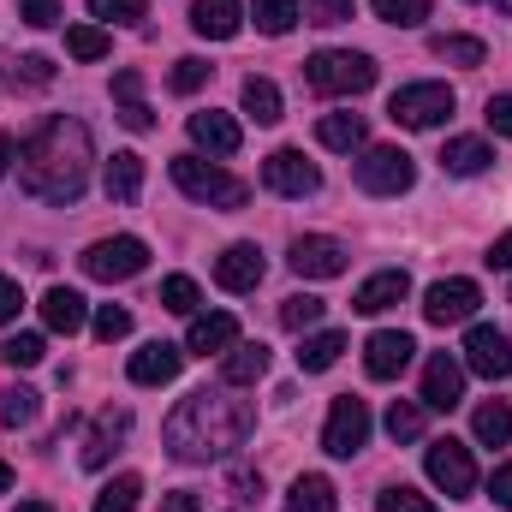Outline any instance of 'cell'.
<instances>
[{
    "mask_svg": "<svg viewBox=\"0 0 512 512\" xmlns=\"http://www.w3.org/2000/svg\"><path fill=\"white\" fill-rule=\"evenodd\" d=\"M453 108H459L453 84H405V90H393L387 120L405 131H435L441 120H453Z\"/></svg>",
    "mask_w": 512,
    "mask_h": 512,
    "instance_id": "8992f818",
    "label": "cell"
},
{
    "mask_svg": "<svg viewBox=\"0 0 512 512\" xmlns=\"http://www.w3.org/2000/svg\"><path fill=\"white\" fill-rule=\"evenodd\" d=\"M477 304H483L477 280H435V286L423 292V322L453 328V322H471V316H477Z\"/></svg>",
    "mask_w": 512,
    "mask_h": 512,
    "instance_id": "8fae6325",
    "label": "cell"
},
{
    "mask_svg": "<svg viewBox=\"0 0 512 512\" xmlns=\"http://www.w3.org/2000/svg\"><path fill=\"white\" fill-rule=\"evenodd\" d=\"M90 12L102 24H143L149 18V0H90Z\"/></svg>",
    "mask_w": 512,
    "mask_h": 512,
    "instance_id": "7bdbcfd3",
    "label": "cell"
},
{
    "mask_svg": "<svg viewBox=\"0 0 512 512\" xmlns=\"http://www.w3.org/2000/svg\"><path fill=\"white\" fill-rule=\"evenodd\" d=\"M352 179H358V191H370V197H399V191L417 185V167H411V155H405L399 143H376V149H358Z\"/></svg>",
    "mask_w": 512,
    "mask_h": 512,
    "instance_id": "5b68a950",
    "label": "cell"
},
{
    "mask_svg": "<svg viewBox=\"0 0 512 512\" xmlns=\"http://www.w3.org/2000/svg\"><path fill=\"white\" fill-rule=\"evenodd\" d=\"M161 512H203V501H197L191 489H173V495L161 501Z\"/></svg>",
    "mask_w": 512,
    "mask_h": 512,
    "instance_id": "9f6ffc18",
    "label": "cell"
},
{
    "mask_svg": "<svg viewBox=\"0 0 512 512\" xmlns=\"http://www.w3.org/2000/svg\"><path fill=\"white\" fill-rule=\"evenodd\" d=\"M191 143H197V149H209V155H239V143H245V131L233 126L227 114H215V108H203V114H191Z\"/></svg>",
    "mask_w": 512,
    "mask_h": 512,
    "instance_id": "7402d4cb",
    "label": "cell"
},
{
    "mask_svg": "<svg viewBox=\"0 0 512 512\" xmlns=\"http://www.w3.org/2000/svg\"><path fill=\"white\" fill-rule=\"evenodd\" d=\"M42 322H48V334H78V328L90 322L84 292H72V286H48V292H42Z\"/></svg>",
    "mask_w": 512,
    "mask_h": 512,
    "instance_id": "44dd1931",
    "label": "cell"
},
{
    "mask_svg": "<svg viewBox=\"0 0 512 512\" xmlns=\"http://www.w3.org/2000/svg\"><path fill=\"white\" fill-rule=\"evenodd\" d=\"M429 54H435V60H447V66L477 72V66L489 60V42H483V36H435V42H429Z\"/></svg>",
    "mask_w": 512,
    "mask_h": 512,
    "instance_id": "f1b7e54d",
    "label": "cell"
},
{
    "mask_svg": "<svg viewBox=\"0 0 512 512\" xmlns=\"http://www.w3.org/2000/svg\"><path fill=\"white\" fill-rule=\"evenodd\" d=\"M334 483L328 477H316V471H304L298 483H292V495H286V512H334Z\"/></svg>",
    "mask_w": 512,
    "mask_h": 512,
    "instance_id": "f546056e",
    "label": "cell"
},
{
    "mask_svg": "<svg viewBox=\"0 0 512 512\" xmlns=\"http://www.w3.org/2000/svg\"><path fill=\"white\" fill-rule=\"evenodd\" d=\"M262 185L274 197H316L322 191V173H316V161H304V149H274L262 161Z\"/></svg>",
    "mask_w": 512,
    "mask_h": 512,
    "instance_id": "30bf717a",
    "label": "cell"
},
{
    "mask_svg": "<svg viewBox=\"0 0 512 512\" xmlns=\"http://www.w3.org/2000/svg\"><path fill=\"white\" fill-rule=\"evenodd\" d=\"M90 126L84 120H66V114H48L42 126L18 143V185L36 197V203H78L84 185H90Z\"/></svg>",
    "mask_w": 512,
    "mask_h": 512,
    "instance_id": "6da1fadb",
    "label": "cell"
},
{
    "mask_svg": "<svg viewBox=\"0 0 512 512\" xmlns=\"http://www.w3.org/2000/svg\"><path fill=\"white\" fill-rule=\"evenodd\" d=\"M12 512H54V507H48V501H18Z\"/></svg>",
    "mask_w": 512,
    "mask_h": 512,
    "instance_id": "91938a15",
    "label": "cell"
},
{
    "mask_svg": "<svg viewBox=\"0 0 512 512\" xmlns=\"http://www.w3.org/2000/svg\"><path fill=\"white\" fill-rule=\"evenodd\" d=\"M251 18L262 36H286L298 24V0H251Z\"/></svg>",
    "mask_w": 512,
    "mask_h": 512,
    "instance_id": "d590c367",
    "label": "cell"
},
{
    "mask_svg": "<svg viewBox=\"0 0 512 512\" xmlns=\"http://www.w3.org/2000/svg\"><path fill=\"white\" fill-rule=\"evenodd\" d=\"M268 376V346L251 340V346H233V352H221V387H251Z\"/></svg>",
    "mask_w": 512,
    "mask_h": 512,
    "instance_id": "d4e9b609",
    "label": "cell"
},
{
    "mask_svg": "<svg viewBox=\"0 0 512 512\" xmlns=\"http://www.w3.org/2000/svg\"><path fill=\"white\" fill-rule=\"evenodd\" d=\"M387 435L393 441H417L423 435V405L417 399H393L387 405Z\"/></svg>",
    "mask_w": 512,
    "mask_h": 512,
    "instance_id": "ab89813d",
    "label": "cell"
},
{
    "mask_svg": "<svg viewBox=\"0 0 512 512\" xmlns=\"http://www.w3.org/2000/svg\"><path fill=\"white\" fill-rule=\"evenodd\" d=\"M465 370L483 376V382H507L512 376V340L501 334V328L477 322V328L465 334Z\"/></svg>",
    "mask_w": 512,
    "mask_h": 512,
    "instance_id": "7c38bea8",
    "label": "cell"
},
{
    "mask_svg": "<svg viewBox=\"0 0 512 512\" xmlns=\"http://www.w3.org/2000/svg\"><path fill=\"white\" fill-rule=\"evenodd\" d=\"M36 411H42V399H36L30 387H18V382L0 387V423H6V429H30Z\"/></svg>",
    "mask_w": 512,
    "mask_h": 512,
    "instance_id": "d6a6232c",
    "label": "cell"
},
{
    "mask_svg": "<svg viewBox=\"0 0 512 512\" xmlns=\"http://www.w3.org/2000/svg\"><path fill=\"white\" fill-rule=\"evenodd\" d=\"M114 120H120L126 131H155V114H149L143 102H120V114H114Z\"/></svg>",
    "mask_w": 512,
    "mask_h": 512,
    "instance_id": "816d5d0a",
    "label": "cell"
},
{
    "mask_svg": "<svg viewBox=\"0 0 512 512\" xmlns=\"http://www.w3.org/2000/svg\"><path fill=\"white\" fill-rule=\"evenodd\" d=\"M316 143L340 149V155H358V149H370V126H364V114H322L316 120Z\"/></svg>",
    "mask_w": 512,
    "mask_h": 512,
    "instance_id": "603a6c76",
    "label": "cell"
},
{
    "mask_svg": "<svg viewBox=\"0 0 512 512\" xmlns=\"http://www.w3.org/2000/svg\"><path fill=\"white\" fill-rule=\"evenodd\" d=\"M340 352H346V334H340V328L310 334V340L298 346V370H304V376H322V370H334V364H340Z\"/></svg>",
    "mask_w": 512,
    "mask_h": 512,
    "instance_id": "4316f807",
    "label": "cell"
},
{
    "mask_svg": "<svg viewBox=\"0 0 512 512\" xmlns=\"http://www.w3.org/2000/svg\"><path fill=\"white\" fill-rule=\"evenodd\" d=\"M411 352H417V340H411L405 328H382V334H370V346H364V370H370L376 382H393V376L411 364Z\"/></svg>",
    "mask_w": 512,
    "mask_h": 512,
    "instance_id": "2e32d148",
    "label": "cell"
},
{
    "mask_svg": "<svg viewBox=\"0 0 512 512\" xmlns=\"http://www.w3.org/2000/svg\"><path fill=\"white\" fill-rule=\"evenodd\" d=\"M423 471H429V483H435L447 501H465V495L477 489V459H471V447H465V441H453V435L429 441Z\"/></svg>",
    "mask_w": 512,
    "mask_h": 512,
    "instance_id": "52a82bcc",
    "label": "cell"
},
{
    "mask_svg": "<svg viewBox=\"0 0 512 512\" xmlns=\"http://www.w3.org/2000/svg\"><path fill=\"white\" fill-rule=\"evenodd\" d=\"M251 429H256L251 399H233V387H197L191 399H179L161 441L179 465H209V459H227L233 447H245Z\"/></svg>",
    "mask_w": 512,
    "mask_h": 512,
    "instance_id": "7a4b0ae2",
    "label": "cell"
},
{
    "mask_svg": "<svg viewBox=\"0 0 512 512\" xmlns=\"http://www.w3.org/2000/svg\"><path fill=\"white\" fill-rule=\"evenodd\" d=\"M126 429H131V417H126V411H108V417L96 423L90 447H84V465H90V471H102V465H108V453H114V441H120Z\"/></svg>",
    "mask_w": 512,
    "mask_h": 512,
    "instance_id": "1f68e13d",
    "label": "cell"
},
{
    "mask_svg": "<svg viewBox=\"0 0 512 512\" xmlns=\"http://www.w3.org/2000/svg\"><path fill=\"white\" fill-rule=\"evenodd\" d=\"M6 489H12V465L0 459V495H6Z\"/></svg>",
    "mask_w": 512,
    "mask_h": 512,
    "instance_id": "94428289",
    "label": "cell"
},
{
    "mask_svg": "<svg viewBox=\"0 0 512 512\" xmlns=\"http://www.w3.org/2000/svg\"><path fill=\"white\" fill-rule=\"evenodd\" d=\"M12 84H30V90L54 84V60H42V54H24V60H12Z\"/></svg>",
    "mask_w": 512,
    "mask_h": 512,
    "instance_id": "f6af8a7d",
    "label": "cell"
},
{
    "mask_svg": "<svg viewBox=\"0 0 512 512\" xmlns=\"http://www.w3.org/2000/svg\"><path fill=\"white\" fill-rule=\"evenodd\" d=\"M489 501H495L501 512H512V465H501V471L489 477Z\"/></svg>",
    "mask_w": 512,
    "mask_h": 512,
    "instance_id": "db71d44e",
    "label": "cell"
},
{
    "mask_svg": "<svg viewBox=\"0 0 512 512\" xmlns=\"http://www.w3.org/2000/svg\"><path fill=\"white\" fill-rule=\"evenodd\" d=\"M489 161H495V149H489L483 137H453V143L441 149V167H447L453 179H477V173H489Z\"/></svg>",
    "mask_w": 512,
    "mask_h": 512,
    "instance_id": "484cf974",
    "label": "cell"
},
{
    "mask_svg": "<svg viewBox=\"0 0 512 512\" xmlns=\"http://www.w3.org/2000/svg\"><path fill=\"white\" fill-rule=\"evenodd\" d=\"M18 18L30 30H48V24H60V0H18Z\"/></svg>",
    "mask_w": 512,
    "mask_h": 512,
    "instance_id": "7dc6e473",
    "label": "cell"
},
{
    "mask_svg": "<svg viewBox=\"0 0 512 512\" xmlns=\"http://www.w3.org/2000/svg\"><path fill=\"white\" fill-rule=\"evenodd\" d=\"M233 346H239V316H227V310H215V316H191L185 352H197V358H221V352H233Z\"/></svg>",
    "mask_w": 512,
    "mask_h": 512,
    "instance_id": "ac0fdd59",
    "label": "cell"
},
{
    "mask_svg": "<svg viewBox=\"0 0 512 512\" xmlns=\"http://www.w3.org/2000/svg\"><path fill=\"white\" fill-rule=\"evenodd\" d=\"M483 120H489V131H495V137H512V96H489Z\"/></svg>",
    "mask_w": 512,
    "mask_h": 512,
    "instance_id": "f907efd6",
    "label": "cell"
},
{
    "mask_svg": "<svg viewBox=\"0 0 512 512\" xmlns=\"http://www.w3.org/2000/svg\"><path fill=\"white\" fill-rule=\"evenodd\" d=\"M495 6H501V12H512V0H495Z\"/></svg>",
    "mask_w": 512,
    "mask_h": 512,
    "instance_id": "6125c7cd",
    "label": "cell"
},
{
    "mask_svg": "<svg viewBox=\"0 0 512 512\" xmlns=\"http://www.w3.org/2000/svg\"><path fill=\"white\" fill-rule=\"evenodd\" d=\"M322 447H328L334 459H358V453L370 447V405H364L358 393H340V399H334V411H328V423H322Z\"/></svg>",
    "mask_w": 512,
    "mask_h": 512,
    "instance_id": "ba28073f",
    "label": "cell"
},
{
    "mask_svg": "<svg viewBox=\"0 0 512 512\" xmlns=\"http://www.w3.org/2000/svg\"><path fill=\"white\" fill-rule=\"evenodd\" d=\"M471 429H477V441H483V447H507V441H512V405H507V399H489V405H477Z\"/></svg>",
    "mask_w": 512,
    "mask_h": 512,
    "instance_id": "4dcf8cb0",
    "label": "cell"
},
{
    "mask_svg": "<svg viewBox=\"0 0 512 512\" xmlns=\"http://www.w3.org/2000/svg\"><path fill=\"white\" fill-rule=\"evenodd\" d=\"M304 84L316 96H364L376 84V60L352 54V48H322V54L304 60Z\"/></svg>",
    "mask_w": 512,
    "mask_h": 512,
    "instance_id": "277c9868",
    "label": "cell"
},
{
    "mask_svg": "<svg viewBox=\"0 0 512 512\" xmlns=\"http://www.w3.org/2000/svg\"><path fill=\"white\" fill-rule=\"evenodd\" d=\"M382 24H399V30H417L429 18V0H370Z\"/></svg>",
    "mask_w": 512,
    "mask_h": 512,
    "instance_id": "60d3db41",
    "label": "cell"
},
{
    "mask_svg": "<svg viewBox=\"0 0 512 512\" xmlns=\"http://www.w3.org/2000/svg\"><path fill=\"white\" fill-rule=\"evenodd\" d=\"M489 268H512V233H501L495 245H489V256H483Z\"/></svg>",
    "mask_w": 512,
    "mask_h": 512,
    "instance_id": "6f0895ef",
    "label": "cell"
},
{
    "mask_svg": "<svg viewBox=\"0 0 512 512\" xmlns=\"http://www.w3.org/2000/svg\"><path fill=\"white\" fill-rule=\"evenodd\" d=\"M78 262H84L90 280H108V286H114V280H137V274L149 268V245L131 239V233H120V239H96Z\"/></svg>",
    "mask_w": 512,
    "mask_h": 512,
    "instance_id": "9c48e42d",
    "label": "cell"
},
{
    "mask_svg": "<svg viewBox=\"0 0 512 512\" xmlns=\"http://www.w3.org/2000/svg\"><path fill=\"white\" fill-rule=\"evenodd\" d=\"M173 185H179L191 203H209V209H227V215L251 203V185L233 179V173H221V167L203 161V155H173Z\"/></svg>",
    "mask_w": 512,
    "mask_h": 512,
    "instance_id": "3957f363",
    "label": "cell"
},
{
    "mask_svg": "<svg viewBox=\"0 0 512 512\" xmlns=\"http://www.w3.org/2000/svg\"><path fill=\"white\" fill-rule=\"evenodd\" d=\"M126 334H131V310L102 304V310H96V340H108V346H114V340H126Z\"/></svg>",
    "mask_w": 512,
    "mask_h": 512,
    "instance_id": "bcb514c9",
    "label": "cell"
},
{
    "mask_svg": "<svg viewBox=\"0 0 512 512\" xmlns=\"http://www.w3.org/2000/svg\"><path fill=\"white\" fill-rule=\"evenodd\" d=\"M322 298H310V292H292V298H280V328L286 334H304V328H316L322 322Z\"/></svg>",
    "mask_w": 512,
    "mask_h": 512,
    "instance_id": "836d02e7",
    "label": "cell"
},
{
    "mask_svg": "<svg viewBox=\"0 0 512 512\" xmlns=\"http://www.w3.org/2000/svg\"><path fill=\"white\" fill-rule=\"evenodd\" d=\"M179 364H185V352L179 346H167V340H149L143 352H131V382L137 387H167L173 376H179Z\"/></svg>",
    "mask_w": 512,
    "mask_h": 512,
    "instance_id": "ffe728a7",
    "label": "cell"
},
{
    "mask_svg": "<svg viewBox=\"0 0 512 512\" xmlns=\"http://www.w3.org/2000/svg\"><path fill=\"white\" fill-rule=\"evenodd\" d=\"M286 262L304 280H334V274H346V245L328 239V233H304V239H292V256Z\"/></svg>",
    "mask_w": 512,
    "mask_h": 512,
    "instance_id": "4fadbf2b",
    "label": "cell"
},
{
    "mask_svg": "<svg viewBox=\"0 0 512 512\" xmlns=\"http://www.w3.org/2000/svg\"><path fill=\"white\" fill-rule=\"evenodd\" d=\"M227 489H233V501L256 507V501H262V471H233V477H227Z\"/></svg>",
    "mask_w": 512,
    "mask_h": 512,
    "instance_id": "681fc988",
    "label": "cell"
},
{
    "mask_svg": "<svg viewBox=\"0 0 512 512\" xmlns=\"http://www.w3.org/2000/svg\"><path fill=\"white\" fill-rule=\"evenodd\" d=\"M0 358H6L12 370H36V364L48 358V340H42V334H12V340L0 346Z\"/></svg>",
    "mask_w": 512,
    "mask_h": 512,
    "instance_id": "f35d334b",
    "label": "cell"
},
{
    "mask_svg": "<svg viewBox=\"0 0 512 512\" xmlns=\"http://www.w3.org/2000/svg\"><path fill=\"white\" fill-rule=\"evenodd\" d=\"M108 48H114V42H108L102 24H72V30H66V54H72V60H102Z\"/></svg>",
    "mask_w": 512,
    "mask_h": 512,
    "instance_id": "74e56055",
    "label": "cell"
},
{
    "mask_svg": "<svg viewBox=\"0 0 512 512\" xmlns=\"http://www.w3.org/2000/svg\"><path fill=\"white\" fill-rule=\"evenodd\" d=\"M405 298H411V274H405V268H382V274H370V280L352 292V310H358V316H382V310L405 304Z\"/></svg>",
    "mask_w": 512,
    "mask_h": 512,
    "instance_id": "e0dca14e",
    "label": "cell"
},
{
    "mask_svg": "<svg viewBox=\"0 0 512 512\" xmlns=\"http://www.w3.org/2000/svg\"><path fill=\"white\" fill-rule=\"evenodd\" d=\"M376 512H441L429 495H417V489H405V483H393V489H382V501H376Z\"/></svg>",
    "mask_w": 512,
    "mask_h": 512,
    "instance_id": "ee69618b",
    "label": "cell"
},
{
    "mask_svg": "<svg viewBox=\"0 0 512 512\" xmlns=\"http://www.w3.org/2000/svg\"><path fill=\"white\" fill-rule=\"evenodd\" d=\"M310 24H346L352 18V0H304Z\"/></svg>",
    "mask_w": 512,
    "mask_h": 512,
    "instance_id": "c3c4849f",
    "label": "cell"
},
{
    "mask_svg": "<svg viewBox=\"0 0 512 512\" xmlns=\"http://www.w3.org/2000/svg\"><path fill=\"white\" fill-rule=\"evenodd\" d=\"M137 501H143V477H114V483H102V495H96V507L90 512H137Z\"/></svg>",
    "mask_w": 512,
    "mask_h": 512,
    "instance_id": "e575fe53",
    "label": "cell"
},
{
    "mask_svg": "<svg viewBox=\"0 0 512 512\" xmlns=\"http://www.w3.org/2000/svg\"><path fill=\"white\" fill-rule=\"evenodd\" d=\"M262 274H268V262H262L256 245H227V251L215 256V286L221 292H256Z\"/></svg>",
    "mask_w": 512,
    "mask_h": 512,
    "instance_id": "9a60e30c",
    "label": "cell"
},
{
    "mask_svg": "<svg viewBox=\"0 0 512 512\" xmlns=\"http://www.w3.org/2000/svg\"><path fill=\"white\" fill-rule=\"evenodd\" d=\"M102 191H108V203H137V191H143V155L137 149H114V161L102 167Z\"/></svg>",
    "mask_w": 512,
    "mask_h": 512,
    "instance_id": "cb8c5ba5",
    "label": "cell"
},
{
    "mask_svg": "<svg viewBox=\"0 0 512 512\" xmlns=\"http://www.w3.org/2000/svg\"><path fill=\"white\" fill-rule=\"evenodd\" d=\"M191 30L209 42H233L245 30V0H191Z\"/></svg>",
    "mask_w": 512,
    "mask_h": 512,
    "instance_id": "d6986e66",
    "label": "cell"
},
{
    "mask_svg": "<svg viewBox=\"0 0 512 512\" xmlns=\"http://www.w3.org/2000/svg\"><path fill=\"white\" fill-rule=\"evenodd\" d=\"M459 399H465V364L447 358V352H435V358L423 364V405H429V411H453Z\"/></svg>",
    "mask_w": 512,
    "mask_h": 512,
    "instance_id": "5bb4252c",
    "label": "cell"
},
{
    "mask_svg": "<svg viewBox=\"0 0 512 512\" xmlns=\"http://www.w3.org/2000/svg\"><path fill=\"white\" fill-rule=\"evenodd\" d=\"M18 310H24V292H18V280H6V274H0V328H6Z\"/></svg>",
    "mask_w": 512,
    "mask_h": 512,
    "instance_id": "f5cc1de1",
    "label": "cell"
},
{
    "mask_svg": "<svg viewBox=\"0 0 512 512\" xmlns=\"http://www.w3.org/2000/svg\"><path fill=\"white\" fill-rule=\"evenodd\" d=\"M239 102H245V114H251L256 126H280V120H286V102H280V90H274L268 78H245Z\"/></svg>",
    "mask_w": 512,
    "mask_h": 512,
    "instance_id": "83f0119b",
    "label": "cell"
},
{
    "mask_svg": "<svg viewBox=\"0 0 512 512\" xmlns=\"http://www.w3.org/2000/svg\"><path fill=\"white\" fill-rule=\"evenodd\" d=\"M137 90H143V78H137V72H120V78H114V102H137Z\"/></svg>",
    "mask_w": 512,
    "mask_h": 512,
    "instance_id": "11a10c76",
    "label": "cell"
},
{
    "mask_svg": "<svg viewBox=\"0 0 512 512\" xmlns=\"http://www.w3.org/2000/svg\"><path fill=\"white\" fill-rule=\"evenodd\" d=\"M209 72H215L209 60H197V54H185V60H173V78H167V84H173V96H197V90L209 84Z\"/></svg>",
    "mask_w": 512,
    "mask_h": 512,
    "instance_id": "b9f144b4",
    "label": "cell"
},
{
    "mask_svg": "<svg viewBox=\"0 0 512 512\" xmlns=\"http://www.w3.org/2000/svg\"><path fill=\"white\" fill-rule=\"evenodd\" d=\"M197 304H203V292H197L191 274H167V280H161V310H173V316H197Z\"/></svg>",
    "mask_w": 512,
    "mask_h": 512,
    "instance_id": "8d00e7d4",
    "label": "cell"
},
{
    "mask_svg": "<svg viewBox=\"0 0 512 512\" xmlns=\"http://www.w3.org/2000/svg\"><path fill=\"white\" fill-rule=\"evenodd\" d=\"M12 155H18V149H12V137L0 131V179H6V167H12Z\"/></svg>",
    "mask_w": 512,
    "mask_h": 512,
    "instance_id": "680465c9",
    "label": "cell"
}]
</instances>
